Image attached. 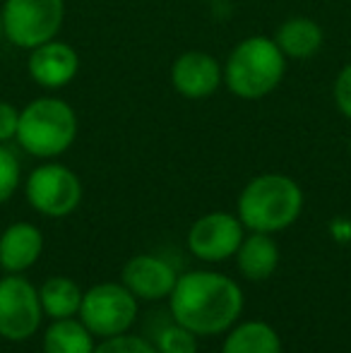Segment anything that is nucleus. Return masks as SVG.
<instances>
[{"instance_id":"9","label":"nucleus","mask_w":351,"mask_h":353,"mask_svg":"<svg viewBox=\"0 0 351 353\" xmlns=\"http://www.w3.org/2000/svg\"><path fill=\"white\" fill-rule=\"evenodd\" d=\"M245 238V226L231 212H210L188 228L185 245L202 262H226L236 257Z\"/></svg>"},{"instance_id":"21","label":"nucleus","mask_w":351,"mask_h":353,"mask_svg":"<svg viewBox=\"0 0 351 353\" xmlns=\"http://www.w3.org/2000/svg\"><path fill=\"white\" fill-rule=\"evenodd\" d=\"M94 353H159V351H157L154 341L126 332V334L101 339L97 344V349H94Z\"/></svg>"},{"instance_id":"22","label":"nucleus","mask_w":351,"mask_h":353,"mask_svg":"<svg viewBox=\"0 0 351 353\" xmlns=\"http://www.w3.org/2000/svg\"><path fill=\"white\" fill-rule=\"evenodd\" d=\"M332 97L337 103V111L342 113L347 121H351V61L334 77Z\"/></svg>"},{"instance_id":"19","label":"nucleus","mask_w":351,"mask_h":353,"mask_svg":"<svg viewBox=\"0 0 351 353\" xmlns=\"http://www.w3.org/2000/svg\"><path fill=\"white\" fill-rule=\"evenodd\" d=\"M197 339L200 336L195 332L178 325V322H171L157 332L154 346L159 353H197Z\"/></svg>"},{"instance_id":"16","label":"nucleus","mask_w":351,"mask_h":353,"mask_svg":"<svg viewBox=\"0 0 351 353\" xmlns=\"http://www.w3.org/2000/svg\"><path fill=\"white\" fill-rule=\"evenodd\" d=\"M221 353H281L279 332L265 320H239L224 334Z\"/></svg>"},{"instance_id":"23","label":"nucleus","mask_w":351,"mask_h":353,"mask_svg":"<svg viewBox=\"0 0 351 353\" xmlns=\"http://www.w3.org/2000/svg\"><path fill=\"white\" fill-rule=\"evenodd\" d=\"M19 108L14 103L0 99V144H8L17 137Z\"/></svg>"},{"instance_id":"13","label":"nucleus","mask_w":351,"mask_h":353,"mask_svg":"<svg viewBox=\"0 0 351 353\" xmlns=\"http://www.w3.org/2000/svg\"><path fill=\"white\" fill-rule=\"evenodd\" d=\"M43 252V233L29 221H14L0 233V270L8 274H24L39 262Z\"/></svg>"},{"instance_id":"2","label":"nucleus","mask_w":351,"mask_h":353,"mask_svg":"<svg viewBox=\"0 0 351 353\" xmlns=\"http://www.w3.org/2000/svg\"><path fill=\"white\" fill-rule=\"evenodd\" d=\"M303 212V190L284 173H260L243 185L236 205V216L245 231L281 233L299 221Z\"/></svg>"},{"instance_id":"3","label":"nucleus","mask_w":351,"mask_h":353,"mask_svg":"<svg viewBox=\"0 0 351 353\" xmlns=\"http://www.w3.org/2000/svg\"><path fill=\"white\" fill-rule=\"evenodd\" d=\"M224 84L243 101L270 97L286 74V56L277 41L265 34L245 37L231 48L224 61Z\"/></svg>"},{"instance_id":"18","label":"nucleus","mask_w":351,"mask_h":353,"mask_svg":"<svg viewBox=\"0 0 351 353\" xmlns=\"http://www.w3.org/2000/svg\"><path fill=\"white\" fill-rule=\"evenodd\" d=\"M43 353H94L97 336L85 327L80 317H66V320H51L43 330L41 339Z\"/></svg>"},{"instance_id":"12","label":"nucleus","mask_w":351,"mask_h":353,"mask_svg":"<svg viewBox=\"0 0 351 353\" xmlns=\"http://www.w3.org/2000/svg\"><path fill=\"white\" fill-rule=\"evenodd\" d=\"M176 270L150 252L135 255L123 267L121 281L137 301H166L176 286Z\"/></svg>"},{"instance_id":"5","label":"nucleus","mask_w":351,"mask_h":353,"mask_svg":"<svg viewBox=\"0 0 351 353\" xmlns=\"http://www.w3.org/2000/svg\"><path fill=\"white\" fill-rule=\"evenodd\" d=\"M3 37L14 48L32 51L58 39L66 22V0H5Z\"/></svg>"},{"instance_id":"1","label":"nucleus","mask_w":351,"mask_h":353,"mask_svg":"<svg viewBox=\"0 0 351 353\" xmlns=\"http://www.w3.org/2000/svg\"><path fill=\"white\" fill-rule=\"evenodd\" d=\"M169 310L178 325L197 336L226 334L243 315V288L231 276L214 270H192L178 274L171 291Z\"/></svg>"},{"instance_id":"15","label":"nucleus","mask_w":351,"mask_h":353,"mask_svg":"<svg viewBox=\"0 0 351 353\" xmlns=\"http://www.w3.org/2000/svg\"><path fill=\"white\" fill-rule=\"evenodd\" d=\"M279 245L270 233L248 231L236 252V265L243 279L248 281H267L279 267Z\"/></svg>"},{"instance_id":"14","label":"nucleus","mask_w":351,"mask_h":353,"mask_svg":"<svg viewBox=\"0 0 351 353\" xmlns=\"http://www.w3.org/2000/svg\"><path fill=\"white\" fill-rule=\"evenodd\" d=\"M279 46V51L286 56V61H308L323 48L325 32L313 17L305 14H294L284 19L272 37Z\"/></svg>"},{"instance_id":"17","label":"nucleus","mask_w":351,"mask_h":353,"mask_svg":"<svg viewBox=\"0 0 351 353\" xmlns=\"http://www.w3.org/2000/svg\"><path fill=\"white\" fill-rule=\"evenodd\" d=\"M82 296H85V291L70 276H48L39 286V301H41L43 317H48V320L77 317L80 315Z\"/></svg>"},{"instance_id":"10","label":"nucleus","mask_w":351,"mask_h":353,"mask_svg":"<svg viewBox=\"0 0 351 353\" xmlns=\"http://www.w3.org/2000/svg\"><path fill=\"white\" fill-rule=\"evenodd\" d=\"M171 84L183 99L202 101L224 84V68L207 51H185L171 65Z\"/></svg>"},{"instance_id":"24","label":"nucleus","mask_w":351,"mask_h":353,"mask_svg":"<svg viewBox=\"0 0 351 353\" xmlns=\"http://www.w3.org/2000/svg\"><path fill=\"white\" fill-rule=\"evenodd\" d=\"M3 39H5L3 37V12H0V41H3Z\"/></svg>"},{"instance_id":"25","label":"nucleus","mask_w":351,"mask_h":353,"mask_svg":"<svg viewBox=\"0 0 351 353\" xmlns=\"http://www.w3.org/2000/svg\"><path fill=\"white\" fill-rule=\"evenodd\" d=\"M205 3H217V0H205Z\"/></svg>"},{"instance_id":"26","label":"nucleus","mask_w":351,"mask_h":353,"mask_svg":"<svg viewBox=\"0 0 351 353\" xmlns=\"http://www.w3.org/2000/svg\"><path fill=\"white\" fill-rule=\"evenodd\" d=\"M349 3H351V0H349Z\"/></svg>"},{"instance_id":"8","label":"nucleus","mask_w":351,"mask_h":353,"mask_svg":"<svg viewBox=\"0 0 351 353\" xmlns=\"http://www.w3.org/2000/svg\"><path fill=\"white\" fill-rule=\"evenodd\" d=\"M43 310L39 288L24 274H8L0 279V339L27 341L41 330Z\"/></svg>"},{"instance_id":"6","label":"nucleus","mask_w":351,"mask_h":353,"mask_svg":"<svg viewBox=\"0 0 351 353\" xmlns=\"http://www.w3.org/2000/svg\"><path fill=\"white\" fill-rule=\"evenodd\" d=\"M137 312H140V301L128 291L126 283L101 281L85 291L77 317L97 339H108L130 332Z\"/></svg>"},{"instance_id":"20","label":"nucleus","mask_w":351,"mask_h":353,"mask_svg":"<svg viewBox=\"0 0 351 353\" xmlns=\"http://www.w3.org/2000/svg\"><path fill=\"white\" fill-rule=\"evenodd\" d=\"M19 183H22L19 159L14 157V152L8 144H0V205L8 202L17 192Z\"/></svg>"},{"instance_id":"7","label":"nucleus","mask_w":351,"mask_h":353,"mask_svg":"<svg viewBox=\"0 0 351 353\" xmlns=\"http://www.w3.org/2000/svg\"><path fill=\"white\" fill-rule=\"evenodd\" d=\"M24 195L34 212L48 219L70 216L82 205L85 188L70 166L58 163L56 159L43 161L24 181Z\"/></svg>"},{"instance_id":"11","label":"nucleus","mask_w":351,"mask_h":353,"mask_svg":"<svg viewBox=\"0 0 351 353\" xmlns=\"http://www.w3.org/2000/svg\"><path fill=\"white\" fill-rule=\"evenodd\" d=\"M80 53L68 41L53 39L29 51L27 72L34 84L43 89H63L80 72Z\"/></svg>"},{"instance_id":"4","label":"nucleus","mask_w":351,"mask_h":353,"mask_svg":"<svg viewBox=\"0 0 351 353\" xmlns=\"http://www.w3.org/2000/svg\"><path fill=\"white\" fill-rule=\"evenodd\" d=\"M80 132L75 108L58 97H41L19 111L17 144L29 157L51 161L75 144Z\"/></svg>"}]
</instances>
